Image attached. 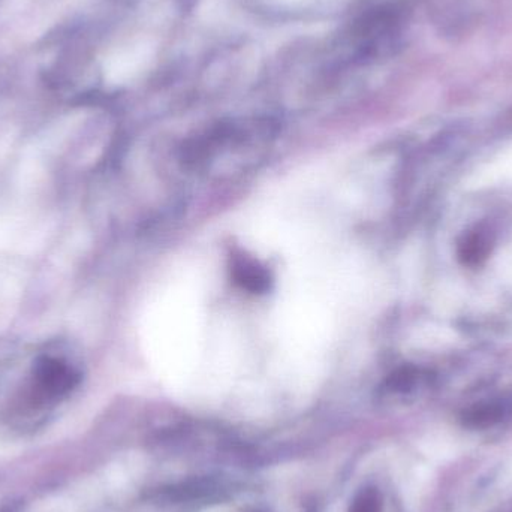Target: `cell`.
Wrapping results in <instances>:
<instances>
[{"mask_svg": "<svg viewBox=\"0 0 512 512\" xmlns=\"http://www.w3.org/2000/svg\"><path fill=\"white\" fill-rule=\"evenodd\" d=\"M493 234L486 228H475L463 236L459 243V259L469 267L483 264L493 249Z\"/></svg>", "mask_w": 512, "mask_h": 512, "instance_id": "6da1fadb", "label": "cell"}, {"mask_svg": "<svg viewBox=\"0 0 512 512\" xmlns=\"http://www.w3.org/2000/svg\"><path fill=\"white\" fill-rule=\"evenodd\" d=\"M233 276L242 288L251 292H265L270 288V274L251 259H236Z\"/></svg>", "mask_w": 512, "mask_h": 512, "instance_id": "7a4b0ae2", "label": "cell"}, {"mask_svg": "<svg viewBox=\"0 0 512 512\" xmlns=\"http://www.w3.org/2000/svg\"><path fill=\"white\" fill-rule=\"evenodd\" d=\"M349 512H382L381 493L376 489L363 490L352 502Z\"/></svg>", "mask_w": 512, "mask_h": 512, "instance_id": "3957f363", "label": "cell"}]
</instances>
